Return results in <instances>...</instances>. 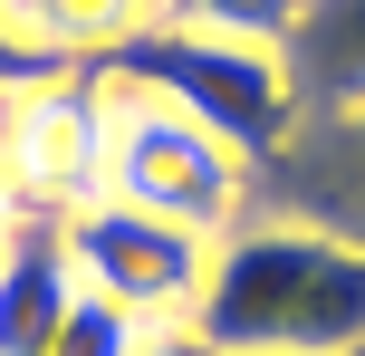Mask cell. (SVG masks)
<instances>
[{
	"instance_id": "1",
	"label": "cell",
	"mask_w": 365,
	"mask_h": 356,
	"mask_svg": "<svg viewBox=\"0 0 365 356\" xmlns=\"http://www.w3.org/2000/svg\"><path fill=\"white\" fill-rule=\"evenodd\" d=\"M192 337L212 356H336L365 347V241L336 231H231L212 250Z\"/></svg>"
},
{
	"instance_id": "2",
	"label": "cell",
	"mask_w": 365,
	"mask_h": 356,
	"mask_svg": "<svg viewBox=\"0 0 365 356\" xmlns=\"http://www.w3.org/2000/svg\"><path fill=\"white\" fill-rule=\"evenodd\" d=\"M87 77L115 87V96H154V106L192 116L240 164L269 154L289 135V116H298V87H289V58L279 49L221 39V29H173V19H145L135 39H115L106 58H87Z\"/></svg>"
},
{
	"instance_id": "3",
	"label": "cell",
	"mask_w": 365,
	"mask_h": 356,
	"mask_svg": "<svg viewBox=\"0 0 365 356\" xmlns=\"http://www.w3.org/2000/svg\"><path fill=\"white\" fill-rule=\"evenodd\" d=\"M240 154L221 135H202L192 116L154 106V96H115L106 87V203L125 212H154V222L192 231V241H221L240 212Z\"/></svg>"
},
{
	"instance_id": "4",
	"label": "cell",
	"mask_w": 365,
	"mask_h": 356,
	"mask_svg": "<svg viewBox=\"0 0 365 356\" xmlns=\"http://www.w3.org/2000/svg\"><path fill=\"white\" fill-rule=\"evenodd\" d=\"M58 231H68L77 289L115 299L135 327H192L202 280H212V241L154 222V212H125V203H106V193H96V203H77Z\"/></svg>"
},
{
	"instance_id": "5",
	"label": "cell",
	"mask_w": 365,
	"mask_h": 356,
	"mask_svg": "<svg viewBox=\"0 0 365 356\" xmlns=\"http://www.w3.org/2000/svg\"><path fill=\"white\" fill-rule=\"evenodd\" d=\"M0 183H10V212L29 203L38 222H68L77 203H96V183H106V87L77 77V87L19 96L10 135H0Z\"/></svg>"
},
{
	"instance_id": "6",
	"label": "cell",
	"mask_w": 365,
	"mask_h": 356,
	"mask_svg": "<svg viewBox=\"0 0 365 356\" xmlns=\"http://www.w3.org/2000/svg\"><path fill=\"white\" fill-rule=\"evenodd\" d=\"M77 308V270H68V231L19 212L0 231V356H48L58 327Z\"/></svg>"
},
{
	"instance_id": "7",
	"label": "cell",
	"mask_w": 365,
	"mask_h": 356,
	"mask_svg": "<svg viewBox=\"0 0 365 356\" xmlns=\"http://www.w3.org/2000/svg\"><path fill=\"white\" fill-rule=\"evenodd\" d=\"M289 87L327 96V106H365V0H298L289 29Z\"/></svg>"
},
{
	"instance_id": "8",
	"label": "cell",
	"mask_w": 365,
	"mask_h": 356,
	"mask_svg": "<svg viewBox=\"0 0 365 356\" xmlns=\"http://www.w3.org/2000/svg\"><path fill=\"white\" fill-rule=\"evenodd\" d=\"M29 10V29H38V49H87V58H106L115 39H135L154 19V0H19Z\"/></svg>"
},
{
	"instance_id": "9",
	"label": "cell",
	"mask_w": 365,
	"mask_h": 356,
	"mask_svg": "<svg viewBox=\"0 0 365 356\" xmlns=\"http://www.w3.org/2000/svg\"><path fill=\"white\" fill-rule=\"evenodd\" d=\"M154 19H173V29H221V39H259V49H289L298 0H154Z\"/></svg>"
},
{
	"instance_id": "10",
	"label": "cell",
	"mask_w": 365,
	"mask_h": 356,
	"mask_svg": "<svg viewBox=\"0 0 365 356\" xmlns=\"http://www.w3.org/2000/svg\"><path fill=\"white\" fill-rule=\"evenodd\" d=\"M135 337H145V327H135L115 299L77 289V308H68V327H58V347H48V356H135Z\"/></svg>"
},
{
	"instance_id": "11",
	"label": "cell",
	"mask_w": 365,
	"mask_h": 356,
	"mask_svg": "<svg viewBox=\"0 0 365 356\" xmlns=\"http://www.w3.org/2000/svg\"><path fill=\"white\" fill-rule=\"evenodd\" d=\"M58 49H38V39H19L10 19H0V87H29V77H48Z\"/></svg>"
},
{
	"instance_id": "12",
	"label": "cell",
	"mask_w": 365,
	"mask_h": 356,
	"mask_svg": "<svg viewBox=\"0 0 365 356\" xmlns=\"http://www.w3.org/2000/svg\"><path fill=\"white\" fill-rule=\"evenodd\" d=\"M135 356H212L192 337V327H145V337H135Z\"/></svg>"
},
{
	"instance_id": "13",
	"label": "cell",
	"mask_w": 365,
	"mask_h": 356,
	"mask_svg": "<svg viewBox=\"0 0 365 356\" xmlns=\"http://www.w3.org/2000/svg\"><path fill=\"white\" fill-rule=\"evenodd\" d=\"M346 135H356V154H365V106H346Z\"/></svg>"
},
{
	"instance_id": "14",
	"label": "cell",
	"mask_w": 365,
	"mask_h": 356,
	"mask_svg": "<svg viewBox=\"0 0 365 356\" xmlns=\"http://www.w3.org/2000/svg\"><path fill=\"white\" fill-rule=\"evenodd\" d=\"M10 222H19V212H10V183H0V231H10Z\"/></svg>"
},
{
	"instance_id": "15",
	"label": "cell",
	"mask_w": 365,
	"mask_h": 356,
	"mask_svg": "<svg viewBox=\"0 0 365 356\" xmlns=\"http://www.w3.org/2000/svg\"><path fill=\"white\" fill-rule=\"evenodd\" d=\"M336 356H365V347H336Z\"/></svg>"
}]
</instances>
